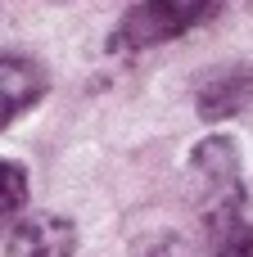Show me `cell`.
Returning a JSON list of instances; mask_svg holds the SVG:
<instances>
[{"mask_svg": "<svg viewBox=\"0 0 253 257\" xmlns=\"http://www.w3.org/2000/svg\"><path fill=\"white\" fill-rule=\"evenodd\" d=\"M186 176H190V199H195V208H199L208 230L222 226V221L244 217V176H240L235 140H226V136L199 140L190 149Z\"/></svg>", "mask_w": 253, "mask_h": 257, "instance_id": "6da1fadb", "label": "cell"}, {"mask_svg": "<svg viewBox=\"0 0 253 257\" xmlns=\"http://www.w3.org/2000/svg\"><path fill=\"white\" fill-rule=\"evenodd\" d=\"M217 18V5H195V0H145V5H131L118 23V45L122 50H145V45H163V41H177L186 36L190 27Z\"/></svg>", "mask_w": 253, "mask_h": 257, "instance_id": "7a4b0ae2", "label": "cell"}, {"mask_svg": "<svg viewBox=\"0 0 253 257\" xmlns=\"http://www.w3.org/2000/svg\"><path fill=\"white\" fill-rule=\"evenodd\" d=\"M77 226L59 212H27L9 230V257H72Z\"/></svg>", "mask_w": 253, "mask_h": 257, "instance_id": "3957f363", "label": "cell"}, {"mask_svg": "<svg viewBox=\"0 0 253 257\" xmlns=\"http://www.w3.org/2000/svg\"><path fill=\"white\" fill-rule=\"evenodd\" d=\"M50 90V77L36 59L23 54H0V131L14 126L27 108H36Z\"/></svg>", "mask_w": 253, "mask_h": 257, "instance_id": "277c9868", "label": "cell"}, {"mask_svg": "<svg viewBox=\"0 0 253 257\" xmlns=\"http://www.w3.org/2000/svg\"><path fill=\"white\" fill-rule=\"evenodd\" d=\"M195 104H199V117H208V122L240 113L244 104H253V68L249 63H222V68L204 72L195 86Z\"/></svg>", "mask_w": 253, "mask_h": 257, "instance_id": "5b68a950", "label": "cell"}, {"mask_svg": "<svg viewBox=\"0 0 253 257\" xmlns=\"http://www.w3.org/2000/svg\"><path fill=\"white\" fill-rule=\"evenodd\" d=\"M27 208V172L14 158H0V226H9Z\"/></svg>", "mask_w": 253, "mask_h": 257, "instance_id": "8992f818", "label": "cell"}, {"mask_svg": "<svg viewBox=\"0 0 253 257\" xmlns=\"http://www.w3.org/2000/svg\"><path fill=\"white\" fill-rule=\"evenodd\" d=\"M208 239H213V257H253V221L249 217L222 221L208 230Z\"/></svg>", "mask_w": 253, "mask_h": 257, "instance_id": "52a82bcc", "label": "cell"}]
</instances>
